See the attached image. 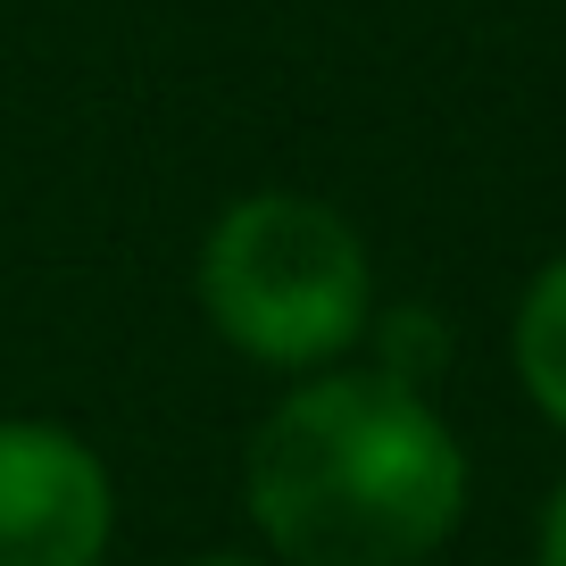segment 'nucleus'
Listing matches in <instances>:
<instances>
[{
	"instance_id": "1",
	"label": "nucleus",
	"mask_w": 566,
	"mask_h": 566,
	"mask_svg": "<svg viewBox=\"0 0 566 566\" xmlns=\"http://www.w3.org/2000/svg\"><path fill=\"white\" fill-rule=\"evenodd\" d=\"M242 492L301 566H417L467 509V459L408 375H325L250 433Z\"/></svg>"
},
{
	"instance_id": "2",
	"label": "nucleus",
	"mask_w": 566,
	"mask_h": 566,
	"mask_svg": "<svg viewBox=\"0 0 566 566\" xmlns=\"http://www.w3.org/2000/svg\"><path fill=\"white\" fill-rule=\"evenodd\" d=\"M200 301L233 350L266 367H325L367 325V250L325 200L250 192L200 250Z\"/></svg>"
},
{
	"instance_id": "3",
	"label": "nucleus",
	"mask_w": 566,
	"mask_h": 566,
	"mask_svg": "<svg viewBox=\"0 0 566 566\" xmlns=\"http://www.w3.org/2000/svg\"><path fill=\"white\" fill-rule=\"evenodd\" d=\"M108 475L59 424H0V566H101Z\"/></svg>"
},
{
	"instance_id": "4",
	"label": "nucleus",
	"mask_w": 566,
	"mask_h": 566,
	"mask_svg": "<svg viewBox=\"0 0 566 566\" xmlns=\"http://www.w3.org/2000/svg\"><path fill=\"white\" fill-rule=\"evenodd\" d=\"M516 375H525V391L566 424V259L542 266L525 308H516Z\"/></svg>"
},
{
	"instance_id": "5",
	"label": "nucleus",
	"mask_w": 566,
	"mask_h": 566,
	"mask_svg": "<svg viewBox=\"0 0 566 566\" xmlns=\"http://www.w3.org/2000/svg\"><path fill=\"white\" fill-rule=\"evenodd\" d=\"M542 566H566V483H558V500H549V516H542Z\"/></svg>"
},
{
	"instance_id": "6",
	"label": "nucleus",
	"mask_w": 566,
	"mask_h": 566,
	"mask_svg": "<svg viewBox=\"0 0 566 566\" xmlns=\"http://www.w3.org/2000/svg\"><path fill=\"white\" fill-rule=\"evenodd\" d=\"M200 566H250V558H200Z\"/></svg>"
}]
</instances>
